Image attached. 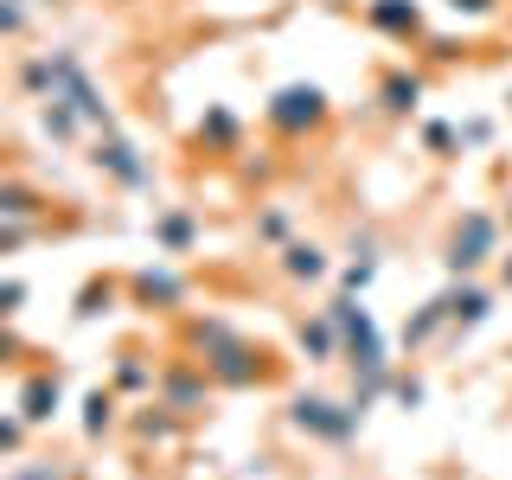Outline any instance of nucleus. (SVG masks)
<instances>
[{"instance_id": "nucleus-1", "label": "nucleus", "mask_w": 512, "mask_h": 480, "mask_svg": "<svg viewBox=\"0 0 512 480\" xmlns=\"http://www.w3.org/2000/svg\"><path fill=\"white\" fill-rule=\"evenodd\" d=\"M327 122H333V96L320 90V84H308V77L276 84V90H269V103H263V128L282 141V148H301V141L327 135Z\"/></svg>"}, {"instance_id": "nucleus-2", "label": "nucleus", "mask_w": 512, "mask_h": 480, "mask_svg": "<svg viewBox=\"0 0 512 480\" xmlns=\"http://www.w3.org/2000/svg\"><path fill=\"white\" fill-rule=\"evenodd\" d=\"M327 320L340 327V365L346 372H384L391 359V340H384L378 314L365 308V295H346V288H333L327 295Z\"/></svg>"}, {"instance_id": "nucleus-3", "label": "nucleus", "mask_w": 512, "mask_h": 480, "mask_svg": "<svg viewBox=\"0 0 512 480\" xmlns=\"http://www.w3.org/2000/svg\"><path fill=\"white\" fill-rule=\"evenodd\" d=\"M506 250V218L487 205H468L442 237V276H480L487 263H500Z\"/></svg>"}, {"instance_id": "nucleus-4", "label": "nucleus", "mask_w": 512, "mask_h": 480, "mask_svg": "<svg viewBox=\"0 0 512 480\" xmlns=\"http://www.w3.org/2000/svg\"><path fill=\"white\" fill-rule=\"evenodd\" d=\"M282 416H288V429H295V436L327 442V448L359 442V429H365V410L352 404V397H320V391H295Z\"/></svg>"}, {"instance_id": "nucleus-5", "label": "nucleus", "mask_w": 512, "mask_h": 480, "mask_svg": "<svg viewBox=\"0 0 512 480\" xmlns=\"http://www.w3.org/2000/svg\"><path fill=\"white\" fill-rule=\"evenodd\" d=\"M199 365L212 372V384H218V391H263V384H276V378H282L276 352H269V346H256L250 333H231V340H224V346H212Z\"/></svg>"}, {"instance_id": "nucleus-6", "label": "nucleus", "mask_w": 512, "mask_h": 480, "mask_svg": "<svg viewBox=\"0 0 512 480\" xmlns=\"http://www.w3.org/2000/svg\"><path fill=\"white\" fill-rule=\"evenodd\" d=\"M52 96H64V103L77 109V116L90 122V135H103V128H122L116 122V103H109V90L90 77V64L71 52V45H58L52 52Z\"/></svg>"}, {"instance_id": "nucleus-7", "label": "nucleus", "mask_w": 512, "mask_h": 480, "mask_svg": "<svg viewBox=\"0 0 512 480\" xmlns=\"http://www.w3.org/2000/svg\"><path fill=\"white\" fill-rule=\"evenodd\" d=\"M154 397H160V404H167L173 416H186V423H205V416H212L218 384H212V372H205L192 352H173V359H160V384H154Z\"/></svg>"}, {"instance_id": "nucleus-8", "label": "nucleus", "mask_w": 512, "mask_h": 480, "mask_svg": "<svg viewBox=\"0 0 512 480\" xmlns=\"http://www.w3.org/2000/svg\"><path fill=\"white\" fill-rule=\"evenodd\" d=\"M122 282H128V308L160 314V320H180L192 301V282H186V269H173V256H154V263L128 269Z\"/></svg>"}, {"instance_id": "nucleus-9", "label": "nucleus", "mask_w": 512, "mask_h": 480, "mask_svg": "<svg viewBox=\"0 0 512 480\" xmlns=\"http://www.w3.org/2000/svg\"><path fill=\"white\" fill-rule=\"evenodd\" d=\"M84 160H90V173H103V180L122 186V192H148V186H154L148 154H141L135 141L122 135V128H103V135H90V141H84Z\"/></svg>"}, {"instance_id": "nucleus-10", "label": "nucleus", "mask_w": 512, "mask_h": 480, "mask_svg": "<svg viewBox=\"0 0 512 480\" xmlns=\"http://www.w3.org/2000/svg\"><path fill=\"white\" fill-rule=\"evenodd\" d=\"M448 340L442 346H461L474 327L493 320V301H500V282H480V276H448Z\"/></svg>"}, {"instance_id": "nucleus-11", "label": "nucleus", "mask_w": 512, "mask_h": 480, "mask_svg": "<svg viewBox=\"0 0 512 480\" xmlns=\"http://www.w3.org/2000/svg\"><path fill=\"white\" fill-rule=\"evenodd\" d=\"M372 103H378V116H384V122H410V116H423V103H429V71H416V64H384Z\"/></svg>"}, {"instance_id": "nucleus-12", "label": "nucleus", "mask_w": 512, "mask_h": 480, "mask_svg": "<svg viewBox=\"0 0 512 480\" xmlns=\"http://www.w3.org/2000/svg\"><path fill=\"white\" fill-rule=\"evenodd\" d=\"M186 416H173L160 397H141L135 410H122V436L135 442V448H154V455H167V448H180L186 442Z\"/></svg>"}, {"instance_id": "nucleus-13", "label": "nucleus", "mask_w": 512, "mask_h": 480, "mask_svg": "<svg viewBox=\"0 0 512 480\" xmlns=\"http://www.w3.org/2000/svg\"><path fill=\"white\" fill-rule=\"evenodd\" d=\"M192 148L212 154V160H237L244 154V116L231 103H205L199 122H192Z\"/></svg>"}, {"instance_id": "nucleus-14", "label": "nucleus", "mask_w": 512, "mask_h": 480, "mask_svg": "<svg viewBox=\"0 0 512 480\" xmlns=\"http://www.w3.org/2000/svg\"><path fill=\"white\" fill-rule=\"evenodd\" d=\"M13 410H20L32 429H52L58 410H64V378H58V365H32V372L20 378V397H13Z\"/></svg>"}, {"instance_id": "nucleus-15", "label": "nucleus", "mask_w": 512, "mask_h": 480, "mask_svg": "<svg viewBox=\"0 0 512 480\" xmlns=\"http://www.w3.org/2000/svg\"><path fill=\"white\" fill-rule=\"evenodd\" d=\"M333 269H340V263H333V250L314 244V237H288V244L276 250V276H282L288 288H320Z\"/></svg>"}, {"instance_id": "nucleus-16", "label": "nucleus", "mask_w": 512, "mask_h": 480, "mask_svg": "<svg viewBox=\"0 0 512 480\" xmlns=\"http://www.w3.org/2000/svg\"><path fill=\"white\" fill-rule=\"evenodd\" d=\"M365 26L391 45H423L429 20H423V0H365Z\"/></svg>"}, {"instance_id": "nucleus-17", "label": "nucleus", "mask_w": 512, "mask_h": 480, "mask_svg": "<svg viewBox=\"0 0 512 480\" xmlns=\"http://www.w3.org/2000/svg\"><path fill=\"white\" fill-rule=\"evenodd\" d=\"M160 384V359L148 346H116V359H109V391L122 397V404H141V397H154Z\"/></svg>"}, {"instance_id": "nucleus-18", "label": "nucleus", "mask_w": 512, "mask_h": 480, "mask_svg": "<svg viewBox=\"0 0 512 480\" xmlns=\"http://www.w3.org/2000/svg\"><path fill=\"white\" fill-rule=\"evenodd\" d=\"M148 237L160 256H192L205 244V218L192 212V205H160V212L148 218Z\"/></svg>"}, {"instance_id": "nucleus-19", "label": "nucleus", "mask_w": 512, "mask_h": 480, "mask_svg": "<svg viewBox=\"0 0 512 480\" xmlns=\"http://www.w3.org/2000/svg\"><path fill=\"white\" fill-rule=\"evenodd\" d=\"M77 429H84V442H109V436H122V397L109 391V378L84 391V404H77Z\"/></svg>"}, {"instance_id": "nucleus-20", "label": "nucleus", "mask_w": 512, "mask_h": 480, "mask_svg": "<svg viewBox=\"0 0 512 480\" xmlns=\"http://www.w3.org/2000/svg\"><path fill=\"white\" fill-rule=\"evenodd\" d=\"M442 340H448V288H436V295L404 320V333H397V346H404V352H429V346H442Z\"/></svg>"}, {"instance_id": "nucleus-21", "label": "nucleus", "mask_w": 512, "mask_h": 480, "mask_svg": "<svg viewBox=\"0 0 512 480\" xmlns=\"http://www.w3.org/2000/svg\"><path fill=\"white\" fill-rule=\"evenodd\" d=\"M231 333H244L231 314H218V308H199V314H180V352H192V359H205L212 346H224Z\"/></svg>"}, {"instance_id": "nucleus-22", "label": "nucleus", "mask_w": 512, "mask_h": 480, "mask_svg": "<svg viewBox=\"0 0 512 480\" xmlns=\"http://www.w3.org/2000/svg\"><path fill=\"white\" fill-rule=\"evenodd\" d=\"M295 352L308 365H340V327L327 320V308H314V314L295 320Z\"/></svg>"}, {"instance_id": "nucleus-23", "label": "nucleus", "mask_w": 512, "mask_h": 480, "mask_svg": "<svg viewBox=\"0 0 512 480\" xmlns=\"http://www.w3.org/2000/svg\"><path fill=\"white\" fill-rule=\"evenodd\" d=\"M45 212H52V199L39 186L20 180V173H0V218L7 224H45Z\"/></svg>"}, {"instance_id": "nucleus-24", "label": "nucleus", "mask_w": 512, "mask_h": 480, "mask_svg": "<svg viewBox=\"0 0 512 480\" xmlns=\"http://www.w3.org/2000/svg\"><path fill=\"white\" fill-rule=\"evenodd\" d=\"M32 116H39V135L58 141V148H77V141H90V122L77 116L64 96H45V103H32Z\"/></svg>"}, {"instance_id": "nucleus-25", "label": "nucleus", "mask_w": 512, "mask_h": 480, "mask_svg": "<svg viewBox=\"0 0 512 480\" xmlns=\"http://www.w3.org/2000/svg\"><path fill=\"white\" fill-rule=\"evenodd\" d=\"M288 237H301V231H295V205H282V199H263V205L250 212V244L276 256V250L288 244Z\"/></svg>"}, {"instance_id": "nucleus-26", "label": "nucleus", "mask_w": 512, "mask_h": 480, "mask_svg": "<svg viewBox=\"0 0 512 480\" xmlns=\"http://www.w3.org/2000/svg\"><path fill=\"white\" fill-rule=\"evenodd\" d=\"M122 301H128V282H122V276H90L84 288H77V308H71V320H77V327H90V320L116 314Z\"/></svg>"}, {"instance_id": "nucleus-27", "label": "nucleus", "mask_w": 512, "mask_h": 480, "mask_svg": "<svg viewBox=\"0 0 512 480\" xmlns=\"http://www.w3.org/2000/svg\"><path fill=\"white\" fill-rule=\"evenodd\" d=\"M13 84H20L26 103H45V96H52V52H26L13 64Z\"/></svg>"}, {"instance_id": "nucleus-28", "label": "nucleus", "mask_w": 512, "mask_h": 480, "mask_svg": "<svg viewBox=\"0 0 512 480\" xmlns=\"http://www.w3.org/2000/svg\"><path fill=\"white\" fill-rule=\"evenodd\" d=\"M416 135H423V154H436V160H455L461 154V128L442 122V116H423V122H416Z\"/></svg>"}, {"instance_id": "nucleus-29", "label": "nucleus", "mask_w": 512, "mask_h": 480, "mask_svg": "<svg viewBox=\"0 0 512 480\" xmlns=\"http://www.w3.org/2000/svg\"><path fill=\"white\" fill-rule=\"evenodd\" d=\"M276 173H282V160L276 154H269V148H244V154H237V180H244V186H276Z\"/></svg>"}, {"instance_id": "nucleus-30", "label": "nucleus", "mask_w": 512, "mask_h": 480, "mask_svg": "<svg viewBox=\"0 0 512 480\" xmlns=\"http://www.w3.org/2000/svg\"><path fill=\"white\" fill-rule=\"evenodd\" d=\"M346 263H384V237L372 224H352L346 231Z\"/></svg>"}, {"instance_id": "nucleus-31", "label": "nucleus", "mask_w": 512, "mask_h": 480, "mask_svg": "<svg viewBox=\"0 0 512 480\" xmlns=\"http://www.w3.org/2000/svg\"><path fill=\"white\" fill-rule=\"evenodd\" d=\"M455 20H468V26H480V20H506V7L512 0H442Z\"/></svg>"}, {"instance_id": "nucleus-32", "label": "nucleus", "mask_w": 512, "mask_h": 480, "mask_svg": "<svg viewBox=\"0 0 512 480\" xmlns=\"http://www.w3.org/2000/svg\"><path fill=\"white\" fill-rule=\"evenodd\" d=\"M32 32V0H0V39H26Z\"/></svg>"}, {"instance_id": "nucleus-33", "label": "nucleus", "mask_w": 512, "mask_h": 480, "mask_svg": "<svg viewBox=\"0 0 512 480\" xmlns=\"http://www.w3.org/2000/svg\"><path fill=\"white\" fill-rule=\"evenodd\" d=\"M378 269H384V263H340V269H333V282H340L346 295H365V288L378 282Z\"/></svg>"}, {"instance_id": "nucleus-34", "label": "nucleus", "mask_w": 512, "mask_h": 480, "mask_svg": "<svg viewBox=\"0 0 512 480\" xmlns=\"http://www.w3.org/2000/svg\"><path fill=\"white\" fill-rule=\"evenodd\" d=\"M26 436H32V423H26V416H20V410H0V455H20Z\"/></svg>"}, {"instance_id": "nucleus-35", "label": "nucleus", "mask_w": 512, "mask_h": 480, "mask_svg": "<svg viewBox=\"0 0 512 480\" xmlns=\"http://www.w3.org/2000/svg\"><path fill=\"white\" fill-rule=\"evenodd\" d=\"M423 397H429L423 378H416V372H397V384H391V404L397 410H423Z\"/></svg>"}, {"instance_id": "nucleus-36", "label": "nucleus", "mask_w": 512, "mask_h": 480, "mask_svg": "<svg viewBox=\"0 0 512 480\" xmlns=\"http://www.w3.org/2000/svg\"><path fill=\"white\" fill-rule=\"evenodd\" d=\"M7 480H84V474H64V461H20Z\"/></svg>"}, {"instance_id": "nucleus-37", "label": "nucleus", "mask_w": 512, "mask_h": 480, "mask_svg": "<svg viewBox=\"0 0 512 480\" xmlns=\"http://www.w3.org/2000/svg\"><path fill=\"white\" fill-rule=\"evenodd\" d=\"M461 128V154H474V148H487L493 141V116H468V122H455Z\"/></svg>"}, {"instance_id": "nucleus-38", "label": "nucleus", "mask_w": 512, "mask_h": 480, "mask_svg": "<svg viewBox=\"0 0 512 480\" xmlns=\"http://www.w3.org/2000/svg\"><path fill=\"white\" fill-rule=\"evenodd\" d=\"M26 295H32V288H26L20 276H0V320L20 314V308H26Z\"/></svg>"}, {"instance_id": "nucleus-39", "label": "nucleus", "mask_w": 512, "mask_h": 480, "mask_svg": "<svg viewBox=\"0 0 512 480\" xmlns=\"http://www.w3.org/2000/svg\"><path fill=\"white\" fill-rule=\"evenodd\" d=\"M20 359H26V340L13 333V320H0V372H7V365H20Z\"/></svg>"}, {"instance_id": "nucleus-40", "label": "nucleus", "mask_w": 512, "mask_h": 480, "mask_svg": "<svg viewBox=\"0 0 512 480\" xmlns=\"http://www.w3.org/2000/svg\"><path fill=\"white\" fill-rule=\"evenodd\" d=\"M32 237H39V224H7V218H0V256H7V250H26Z\"/></svg>"}, {"instance_id": "nucleus-41", "label": "nucleus", "mask_w": 512, "mask_h": 480, "mask_svg": "<svg viewBox=\"0 0 512 480\" xmlns=\"http://www.w3.org/2000/svg\"><path fill=\"white\" fill-rule=\"evenodd\" d=\"M423 52H429V64H461V58H468V45H455V39H423Z\"/></svg>"}, {"instance_id": "nucleus-42", "label": "nucleus", "mask_w": 512, "mask_h": 480, "mask_svg": "<svg viewBox=\"0 0 512 480\" xmlns=\"http://www.w3.org/2000/svg\"><path fill=\"white\" fill-rule=\"evenodd\" d=\"M500 288L512 295V250H500Z\"/></svg>"}, {"instance_id": "nucleus-43", "label": "nucleus", "mask_w": 512, "mask_h": 480, "mask_svg": "<svg viewBox=\"0 0 512 480\" xmlns=\"http://www.w3.org/2000/svg\"><path fill=\"white\" fill-rule=\"evenodd\" d=\"M500 218H506V231H512V192H506V205H500Z\"/></svg>"}, {"instance_id": "nucleus-44", "label": "nucleus", "mask_w": 512, "mask_h": 480, "mask_svg": "<svg viewBox=\"0 0 512 480\" xmlns=\"http://www.w3.org/2000/svg\"><path fill=\"white\" fill-rule=\"evenodd\" d=\"M506 32H512V7H506Z\"/></svg>"}, {"instance_id": "nucleus-45", "label": "nucleus", "mask_w": 512, "mask_h": 480, "mask_svg": "<svg viewBox=\"0 0 512 480\" xmlns=\"http://www.w3.org/2000/svg\"><path fill=\"white\" fill-rule=\"evenodd\" d=\"M52 7H64V0H52Z\"/></svg>"}]
</instances>
